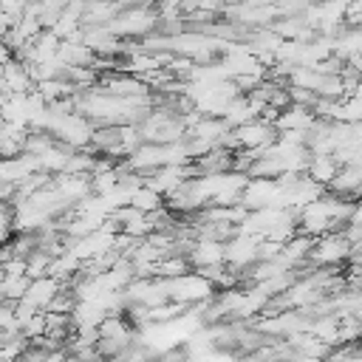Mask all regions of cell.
<instances>
[{
  "mask_svg": "<svg viewBox=\"0 0 362 362\" xmlns=\"http://www.w3.org/2000/svg\"><path fill=\"white\" fill-rule=\"evenodd\" d=\"M351 252H354V246H351V240L342 232H328V235H322V238L314 240V246L308 252V260L317 269H331L339 260L351 257Z\"/></svg>",
  "mask_w": 362,
  "mask_h": 362,
  "instance_id": "1",
  "label": "cell"
},
{
  "mask_svg": "<svg viewBox=\"0 0 362 362\" xmlns=\"http://www.w3.org/2000/svg\"><path fill=\"white\" fill-rule=\"evenodd\" d=\"M0 79H3V85H6L8 93H31V90H34L28 65H23L20 59L6 62V65L0 68Z\"/></svg>",
  "mask_w": 362,
  "mask_h": 362,
  "instance_id": "3",
  "label": "cell"
},
{
  "mask_svg": "<svg viewBox=\"0 0 362 362\" xmlns=\"http://www.w3.org/2000/svg\"><path fill=\"white\" fill-rule=\"evenodd\" d=\"M127 206H133V209L141 212V215H153V212L164 209V198H161L156 189H150L147 184H141V187L130 195V204H127Z\"/></svg>",
  "mask_w": 362,
  "mask_h": 362,
  "instance_id": "4",
  "label": "cell"
},
{
  "mask_svg": "<svg viewBox=\"0 0 362 362\" xmlns=\"http://www.w3.org/2000/svg\"><path fill=\"white\" fill-rule=\"evenodd\" d=\"M28 277L25 274H3L0 277V294H3V303H20L23 300V294H25V288H28Z\"/></svg>",
  "mask_w": 362,
  "mask_h": 362,
  "instance_id": "5",
  "label": "cell"
},
{
  "mask_svg": "<svg viewBox=\"0 0 362 362\" xmlns=\"http://www.w3.org/2000/svg\"><path fill=\"white\" fill-rule=\"evenodd\" d=\"M11 59H14V54H11V48L6 45V40L0 37V68H3L6 62H11Z\"/></svg>",
  "mask_w": 362,
  "mask_h": 362,
  "instance_id": "6",
  "label": "cell"
},
{
  "mask_svg": "<svg viewBox=\"0 0 362 362\" xmlns=\"http://www.w3.org/2000/svg\"><path fill=\"white\" fill-rule=\"evenodd\" d=\"M62 288H68V286H62L59 280H54V277H40V280H31L28 283V288H25V294H23V303L25 305H31L34 311H45L48 308V303L62 291Z\"/></svg>",
  "mask_w": 362,
  "mask_h": 362,
  "instance_id": "2",
  "label": "cell"
}]
</instances>
